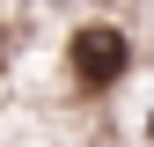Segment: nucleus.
<instances>
[{"mask_svg": "<svg viewBox=\"0 0 154 147\" xmlns=\"http://www.w3.org/2000/svg\"><path fill=\"white\" fill-rule=\"evenodd\" d=\"M132 74V30L125 22H73L66 37V81L81 96H110Z\"/></svg>", "mask_w": 154, "mask_h": 147, "instance_id": "1", "label": "nucleus"}, {"mask_svg": "<svg viewBox=\"0 0 154 147\" xmlns=\"http://www.w3.org/2000/svg\"><path fill=\"white\" fill-rule=\"evenodd\" d=\"M140 140H147V147H154V103H147V118H140Z\"/></svg>", "mask_w": 154, "mask_h": 147, "instance_id": "2", "label": "nucleus"}]
</instances>
